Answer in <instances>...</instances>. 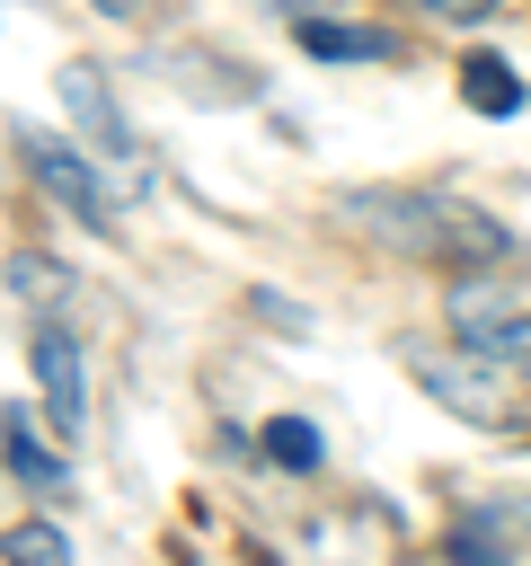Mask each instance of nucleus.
I'll return each instance as SVG.
<instances>
[{"instance_id":"15","label":"nucleus","mask_w":531,"mask_h":566,"mask_svg":"<svg viewBox=\"0 0 531 566\" xmlns=\"http://www.w3.org/2000/svg\"><path fill=\"white\" fill-rule=\"evenodd\" d=\"M425 9H442V18H478L487 0H425Z\"/></svg>"},{"instance_id":"3","label":"nucleus","mask_w":531,"mask_h":566,"mask_svg":"<svg viewBox=\"0 0 531 566\" xmlns=\"http://www.w3.org/2000/svg\"><path fill=\"white\" fill-rule=\"evenodd\" d=\"M451 336L496 371V363H513V371H531V310H513L504 292H487V283H460L451 292Z\"/></svg>"},{"instance_id":"7","label":"nucleus","mask_w":531,"mask_h":566,"mask_svg":"<svg viewBox=\"0 0 531 566\" xmlns=\"http://www.w3.org/2000/svg\"><path fill=\"white\" fill-rule=\"evenodd\" d=\"M0 460H9L27 486H62V460L35 442V416H27V407H0Z\"/></svg>"},{"instance_id":"11","label":"nucleus","mask_w":531,"mask_h":566,"mask_svg":"<svg viewBox=\"0 0 531 566\" xmlns=\"http://www.w3.org/2000/svg\"><path fill=\"white\" fill-rule=\"evenodd\" d=\"M266 460H283V469H319V460H327V442H319L301 416H274V424H266Z\"/></svg>"},{"instance_id":"9","label":"nucleus","mask_w":531,"mask_h":566,"mask_svg":"<svg viewBox=\"0 0 531 566\" xmlns=\"http://www.w3.org/2000/svg\"><path fill=\"white\" fill-rule=\"evenodd\" d=\"M0 566H71V539L53 522H9L0 531Z\"/></svg>"},{"instance_id":"4","label":"nucleus","mask_w":531,"mask_h":566,"mask_svg":"<svg viewBox=\"0 0 531 566\" xmlns=\"http://www.w3.org/2000/svg\"><path fill=\"white\" fill-rule=\"evenodd\" d=\"M27 363H35V389H44V433L80 442V424H88V371H80V345H71L62 327H35Z\"/></svg>"},{"instance_id":"14","label":"nucleus","mask_w":531,"mask_h":566,"mask_svg":"<svg viewBox=\"0 0 531 566\" xmlns=\"http://www.w3.org/2000/svg\"><path fill=\"white\" fill-rule=\"evenodd\" d=\"M9 274H18V292H27V301H53V292H62V274H53L44 256H18Z\"/></svg>"},{"instance_id":"8","label":"nucleus","mask_w":531,"mask_h":566,"mask_svg":"<svg viewBox=\"0 0 531 566\" xmlns=\"http://www.w3.org/2000/svg\"><path fill=\"white\" fill-rule=\"evenodd\" d=\"M460 97H469L478 115H522V80H513V62H496V53H469V62H460Z\"/></svg>"},{"instance_id":"12","label":"nucleus","mask_w":531,"mask_h":566,"mask_svg":"<svg viewBox=\"0 0 531 566\" xmlns=\"http://www.w3.org/2000/svg\"><path fill=\"white\" fill-rule=\"evenodd\" d=\"M416 380H425V389H434V398H451V407H460V416H496V398H478V389H469V380H460V371H451V363H425V354H416Z\"/></svg>"},{"instance_id":"13","label":"nucleus","mask_w":531,"mask_h":566,"mask_svg":"<svg viewBox=\"0 0 531 566\" xmlns=\"http://www.w3.org/2000/svg\"><path fill=\"white\" fill-rule=\"evenodd\" d=\"M478 522H487L496 539H531V504H522V495H496V504H487Z\"/></svg>"},{"instance_id":"6","label":"nucleus","mask_w":531,"mask_h":566,"mask_svg":"<svg viewBox=\"0 0 531 566\" xmlns=\"http://www.w3.org/2000/svg\"><path fill=\"white\" fill-rule=\"evenodd\" d=\"M301 53H319V62H389L398 35L389 27H345V18H301Z\"/></svg>"},{"instance_id":"10","label":"nucleus","mask_w":531,"mask_h":566,"mask_svg":"<svg viewBox=\"0 0 531 566\" xmlns=\"http://www.w3.org/2000/svg\"><path fill=\"white\" fill-rule=\"evenodd\" d=\"M442 557H451V566H513V539H496V531L469 513V522L442 531Z\"/></svg>"},{"instance_id":"2","label":"nucleus","mask_w":531,"mask_h":566,"mask_svg":"<svg viewBox=\"0 0 531 566\" xmlns=\"http://www.w3.org/2000/svg\"><path fill=\"white\" fill-rule=\"evenodd\" d=\"M18 159H27V177H35V186H44V195H53L62 212H80V221H88L97 239L115 230V195H106V177H97V168H88V159H80L71 142H53V133L18 124Z\"/></svg>"},{"instance_id":"1","label":"nucleus","mask_w":531,"mask_h":566,"mask_svg":"<svg viewBox=\"0 0 531 566\" xmlns=\"http://www.w3.org/2000/svg\"><path fill=\"white\" fill-rule=\"evenodd\" d=\"M354 212H363L372 230H389L398 248L442 256V265H496V256L513 248L504 221L478 212V203H460V195H363Z\"/></svg>"},{"instance_id":"5","label":"nucleus","mask_w":531,"mask_h":566,"mask_svg":"<svg viewBox=\"0 0 531 566\" xmlns=\"http://www.w3.org/2000/svg\"><path fill=\"white\" fill-rule=\"evenodd\" d=\"M53 97H62V115L80 124V142H88V150H106V159H133L124 106H115V88H106V71H97V62H62V71H53Z\"/></svg>"}]
</instances>
